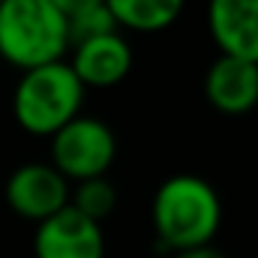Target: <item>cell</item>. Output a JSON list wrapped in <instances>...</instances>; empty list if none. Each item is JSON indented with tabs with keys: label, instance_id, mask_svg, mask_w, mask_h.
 <instances>
[{
	"label": "cell",
	"instance_id": "10",
	"mask_svg": "<svg viewBox=\"0 0 258 258\" xmlns=\"http://www.w3.org/2000/svg\"><path fill=\"white\" fill-rule=\"evenodd\" d=\"M117 28L156 34L164 31L180 17L183 6L178 0H108Z\"/></svg>",
	"mask_w": 258,
	"mask_h": 258
},
{
	"label": "cell",
	"instance_id": "8",
	"mask_svg": "<svg viewBox=\"0 0 258 258\" xmlns=\"http://www.w3.org/2000/svg\"><path fill=\"white\" fill-rule=\"evenodd\" d=\"M206 100L225 117H244L258 106V64L217 56L203 81Z\"/></svg>",
	"mask_w": 258,
	"mask_h": 258
},
{
	"label": "cell",
	"instance_id": "2",
	"mask_svg": "<svg viewBox=\"0 0 258 258\" xmlns=\"http://www.w3.org/2000/svg\"><path fill=\"white\" fill-rule=\"evenodd\" d=\"M67 50V20L58 0H0V56L9 64L25 73L64 61Z\"/></svg>",
	"mask_w": 258,
	"mask_h": 258
},
{
	"label": "cell",
	"instance_id": "12",
	"mask_svg": "<svg viewBox=\"0 0 258 258\" xmlns=\"http://www.w3.org/2000/svg\"><path fill=\"white\" fill-rule=\"evenodd\" d=\"M70 206L81 214V217L92 219L100 225L106 217H111L117 208V189L108 178H89L81 180L70 189Z\"/></svg>",
	"mask_w": 258,
	"mask_h": 258
},
{
	"label": "cell",
	"instance_id": "1",
	"mask_svg": "<svg viewBox=\"0 0 258 258\" xmlns=\"http://www.w3.org/2000/svg\"><path fill=\"white\" fill-rule=\"evenodd\" d=\"M150 219L158 244L183 252L214 241L222 225V200L206 178L180 172L156 189Z\"/></svg>",
	"mask_w": 258,
	"mask_h": 258
},
{
	"label": "cell",
	"instance_id": "4",
	"mask_svg": "<svg viewBox=\"0 0 258 258\" xmlns=\"http://www.w3.org/2000/svg\"><path fill=\"white\" fill-rule=\"evenodd\" d=\"M50 167H56L70 183L106 178L117 158V136L103 119L78 114L50 136Z\"/></svg>",
	"mask_w": 258,
	"mask_h": 258
},
{
	"label": "cell",
	"instance_id": "9",
	"mask_svg": "<svg viewBox=\"0 0 258 258\" xmlns=\"http://www.w3.org/2000/svg\"><path fill=\"white\" fill-rule=\"evenodd\" d=\"M73 58H70V67L78 75V81L86 86H95V89H108V86L119 84L125 75L134 67V50L131 45L119 36V31L106 36H95V39H86L81 45L70 47Z\"/></svg>",
	"mask_w": 258,
	"mask_h": 258
},
{
	"label": "cell",
	"instance_id": "5",
	"mask_svg": "<svg viewBox=\"0 0 258 258\" xmlns=\"http://www.w3.org/2000/svg\"><path fill=\"white\" fill-rule=\"evenodd\" d=\"M70 180L50 164H23L6 178V203L17 217L45 222L70 206Z\"/></svg>",
	"mask_w": 258,
	"mask_h": 258
},
{
	"label": "cell",
	"instance_id": "6",
	"mask_svg": "<svg viewBox=\"0 0 258 258\" xmlns=\"http://www.w3.org/2000/svg\"><path fill=\"white\" fill-rule=\"evenodd\" d=\"M34 255L36 258H103L106 255L103 228L92 219L81 217L73 206H67L36 225Z\"/></svg>",
	"mask_w": 258,
	"mask_h": 258
},
{
	"label": "cell",
	"instance_id": "13",
	"mask_svg": "<svg viewBox=\"0 0 258 258\" xmlns=\"http://www.w3.org/2000/svg\"><path fill=\"white\" fill-rule=\"evenodd\" d=\"M175 258H228V255L214 244H203V247H191V250L175 252Z\"/></svg>",
	"mask_w": 258,
	"mask_h": 258
},
{
	"label": "cell",
	"instance_id": "11",
	"mask_svg": "<svg viewBox=\"0 0 258 258\" xmlns=\"http://www.w3.org/2000/svg\"><path fill=\"white\" fill-rule=\"evenodd\" d=\"M58 6L64 12V20H67L70 47L81 45L86 39H95V36L119 31L106 0H58Z\"/></svg>",
	"mask_w": 258,
	"mask_h": 258
},
{
	"label": "cell",
	"instance_id": "3",
	"mask_svg": "<svg viewBox=\"0 0 258 258\" xmlns=\"http://www.w3.org/2000/svg\"><path fill=\"white\" fill-rule=\"evenodd\" d=\"M84 95V84L67 61L25 70L14 86V119L31 136H53L81 114Z\"/></svg>",
	"mask_w": 258,
	"mask_h": 258
},
{
	"label": "cell",
	"instance_id": "7",
	"mask_svg": "<svg viewBox=\"0 0 258 258\" xmlns=\"http://www.w3.org/2000/svg\"><path fill=\"white\" fill-rule=\"evenodd\" d=\"M208 31L219 56L258 64V0H214Z\"/></svg>",
	"mask_w": 258,
	"mask_h": 258
}]
</instances>
